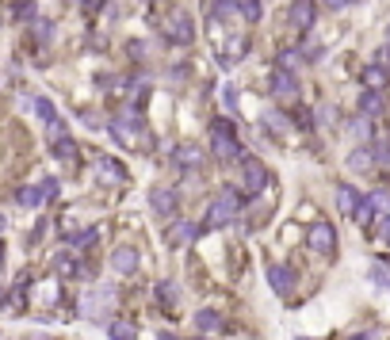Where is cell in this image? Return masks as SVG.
I'll list each match as a JSON object with an SVG mask.
<instances>
[{"instance_id":"1","label":"cell","mask_w":390,"mask_h":340,"mask_svg":"<svg viewBox=\"0 0 390 340\" xmlns=\"http://www.w3.org/2000/svg\"><path fill=\"white\" fill-rule=\"evenodd\" d=\"M245 203H249V195H241L238 188H222L218 199L207 207V214H203V230H222V226H230Z\"/></svg>"},{"instance_id":"2","label":"cell","mask_w":390,"mask_h":340,"mask_svg":"<svg viewBox=\"0 0 390 340\" xmlns=\"http://www.w3.org/2000/svg\"><path fill=\"white\" fill-rule=\"evenodd\" d=\"M210 153H215L222 165L241 161V145H238V134H233L230 119H210Z\"/></svg>"},{"instance_id":"3","label":"cell","mask_w":390,"mask_h":340,"mask_svg":"<svg viewBox=\"0 0 390 340\" xmlns=\"http://www.w3.org/2000/svg\"><path fill=\"white\" fill-rule=\"evenodd\" d=\"M111 306H115V290H111V287H92L85 295V302H80V310H85L88 321H108Z\"/></svg>"},{"instance_id":"4","label":"cell","mask_w":390,"mask_h":340,"mask_svg":"<svg viewBox=\"0 0 390 340\" xmlns=\"http://www.w3.org/2000/svg\"><path fill=\"white\" fill-rule=\"evenodd\" d=\"M207 165V149L195 142H180L173 145V168L176 172H199V168Z\"/></svg>"},{"instance_id":"5","label":"cell","mask_w":390,"mask_h":340,"mask_svg":"<svg viewBox=\"0 0 390 340\" xmlns=\"http://www.w3.org/2000/svg\"><path fill=\"white\" fill-rule=\"evenodd\" d=\"M165 38H168V43H180V46H188L192 38H195L192 15H188V12H180V8H176V12H168V15H165Z\"/></svg>"},{"instance_id":"6","label":"cell","mask_w":390,"mask_h":340,"mask_svg":"<svg viewBox=\"0 0 390 340\" xmlns=\"http://www.w3.org/2000/svg\"><path fill=\"white\" fill-rule=\"evenodd\" d=\"M241 188H245V195H257V191H264V184H268V168H264V161H257V157H241Z\"/></svg>"},{"instance_id":"7","label":"cell","mask_w":390,"mask_h":340,"mask_svg":"<svg viewBox=\"0 0 390 340\" xmlns=\"http://www.w3.org/2000/svg\"><path fill=\"white\" fill-rule=\"evenodd\" d=\"M268 88H272V96H280V100H298V92H303L295 73H287V69H280V66L268 73Z\"/></svg>"},{"instance_id":"8","label":"cell","mask_w":390,"mask_h":340,"mask_svg":"<svg viewBox=\"0 0 390 340\" xmlns=\"http://www.w3.org/2000/svg\"><path fill=\"white\" fill-rule=\"evenodd\" d=\"M306 245L314 249V253L322 256H333V249H337V233H333L329 222H314L310 230H306Z\"/></svg>"},{"instance_id":"9","label":"cell","mask_w":390,"mask_h":340,"mask_svg":"<svg viewBox=\"0 0 390 340\" xmlns=\"http://www.w3.org/2000/svg\"><path fill=\"white\" fill-rule=\"evenodd\" d=\"M268 283H272V290L280 298H291V290H295V272L283 268V264H268Z\"/></svg>"},{"instance_id":"10","label":"cell","mask_w":390,"mask_h":340,"mask_svg":"<svg viewBox=\"0 0 390 340\" xmlns=\"http://www.w3.org/2000/svg\"><path fill=\"white\" fill-rule=\"evenodd\" d=\"M96 176H100L108 188H119V184H127V168L119 165L115 157H100V161H96Z\"/></svg>"},{"instance_id":"11","label":"cell","mask_w":390,"mask_h":340,"mask_svg":"<svg viewBox=\"0 0 390 340\" xmlns=\"http://www.w3.org/2000/svg\"><path fill=\"white\" fill-rule=\"evenodd\" d=\"M291 27H298V31H310L314 27V20H318V8H314V0H295L291 4Z\"/></svg>"},{"instance_id":"12","label":"cell","mask_w":390,"mask_h":340,"mask_svg":"<svg viewBox=\"0 0 390 340\" xmlns=\"http://www.w3.org/2000/svg\"><path fill=\"white\" fill-rule=\"evenodd\" d=\"M111 268H115L119 275H134L138 268H142V260H138V253L130 245H119L115 253H111Z\"/></svg>"},{"instance_id":"13","label":"cell","mask_w":390,"mask_h":340,"mask_svg":"<svg viewBox=\"0 0 390 340\" xmlns=\"http://www.w3.org/2000/svg\"><path fill=\"white\" fill-rule=\"evenodd\" d=\"M150 207L157 210V214H165V218H168L176 207H180V195H176L173 188H153V191H150Z\"/></svg>"},{"instance_id":"14","label":"cell","mask_w":390,"mask_h":340,"mask_svg":"<svg viewBox=\"0 0 390 340\" xmlns=\"http://www.w3.org/2000/svg\"><path fill=\"white\" fill-rule=\"evenodd\" d=\"M50 153L62 161V165H77V157H80V153H77V142H73L69 134H65V138H50Z\"/></svg>"},{"instance_id":"15","label":"cell","mask_w":390,"mask_h":340,"mask_svg":"<svg viewBox=\"0 0 390 340\" xmlns=\"http://www.w3.org/2000/svg\"><path fill=\"white\" fill-rule=\"evenodd\" d=\"M360 203H363V195L352 188V184H337V207L345 210V214H356Z\"/></svg>"},{"instance_id":"16","label":"cell","mask_w":390,"mask_h":340,"mask_svg":"<svg viewBox=\"0 0 390 340\" xmlns=\"http://www.w3.org/2000/svg\"><path fill=\"white\" fill-rule=\"evenodd\" d=\"M195 329H199V333H222L226 318L218 310H199V313H195Z\"/></svg>"},{"instance_id":"17","label":"cell","mask_w":390,"mask_h":340,"mask_svg":"<svg viewBox=\"0 0 390 340\" xmlns=\"http://www.w3.org/2000/svg\"><path fill=\"white\" fill-rule=\"evenodd\" d=\"M195 233H199V226L195 222H173V230H168V245H188V241L195 237Z\"/></svg>"},{"instance_id":"18","label":"cell","mask_w":390,"mask_h":340,"mask_svg":"<svg viewBox=\"0 0 390 340\" xmlns=\"http://www.w3.org/2000/svg\"><path fill=\"white\" fill-rule=\"evenodd\" d=\"M108 337H111V340H138V325H134L130 318H115V321L108 325Z\"/></svg>"},{"instance_id":"19","label":"cell","mask_w":390,"mask_h":340,"mask_svg":"<svg viewBox=\"0 0 390 340\" xmlns=\"http://www.w3.org/2000/svg\"><path fill=\"white\" fill-rule=\"evenodd\" d=\"M54 272L69 279V275H80V272H85V264H80L73 253H58V256H54Z\"/></svg>"},{"instance_id":"20","label":"cell","mask_w":390,"mask_h":340,"mask_svg":"<svg viewBox=\"0 0 390 340\" xmlns=\"http://www.w3.org/2000/svg\"><path fill=\"white\" fill-rule=\"evenodd\" d=\"M387 69L383 66H368V69H363V84H368V92H383V88H387Z\"/></svg>"},{"instance_id":"21","label":"cell","mask_w":390,"mask_h":340,"mask_svg":"<svg viewBox=\"0 0 390 340\" xmlns=\"http://www.w3.org/2000/svg\"><path fill=\"white\" fill-rule=\"evenodd\" d=\"M383 108H387V103H383V92H363V96H360V115H363V119L379 115Z\"/></svg>"},{"instance_id":"22","label":"cell","mask_w":390,"mask_h":340,"mask_svg":"<svg viewBox=\"0 0 390 340\" xmlns=\"http://www.w3.org/2000/svg\"><path fill=\"white\" fill-rule=\"evenodd\" d=\"M15 203L27 207V210H35V207L46 203V195H43V188H20V191H15Z\"/></svg>"},{"instance_id":"23","label":"cell","mask_w":390,"mask_h":340,"mask_svg":"<svg viewBox=\"0 0 390 340\" xmlns=\"http://www.w3.org/2000/svg\"><path fill=\"white\" fill-rule=\"evenodd\" d=\"M371 165H375V153L371 149H352L348 153V168H352V172H368Z\"/></svg>"},{"instance_id":"24","label":"cell","mask_w":390,"mask_h":340,"mask_svg":"<svg viewBox=\"0 0 390 340\" xmlns=\"http://www.w3.org/2000/svg\"><path fill=\"white\" fill-rule=\"evenodd\" d=\"M260 123H264L268 131H275V134H291V123H287V115H283V111H264V115H260Z\"/></svg>"},{"instance_id":"25","label":"cell","mask_w":390,"mask_h":340,"mask_svg":"<svg viewBox=\"0 0 390 340\" xmlns=\"http://www.w3.org/2000/svg\"><path fill=\"white\" fill-rule=\"evenodd\" d=\"M157 298H161V306H168V310H173L176 302H180V290H176V283H157Z\"/></svg>"},{"instance_id":"26","label":"cell","mask_w":390,"mask_h":340,"mask_svg":"<svg viewBox=\"0 0 390 340\" xmlns=\"http://www.w3.org/2000/svg\"><path fill=\"white\" fill-rule=\"evenodd\" d=\"M96 237H100V233L88 226V230H80V233H69V245H77V249H92V245H96Z\"/></svg>"},{"instance_id":"27","label":"cell","mask_w":390,"mask_h":340,"mask_svg":"<svg viewBox=\"0 0 390 340\" xmlns=\"http://www.w3.org/2000/svg\"><path fill=\"white\" fill-rule=\"evenodd\" d=\"M371 283H375V287H383V290H390V272L383 268V264H375V268H371Z\"/></svg>"},{"instance_id":"28","label":"cell","mask_w":390,"mask_h":340,"mask_svg":"<svg viewBox=\"0 0 390 340\" xmlns=\"http://www.w3.org/2000/svg\"><path fill=\"white\" fill-rule=\"evenodd\" d=\"M348 131H352V138H360V142H368V138H371V123H368V119H356V123L348 126Z\"/></svg>"},{"instance_id":"29","label":"cell","mask_w":390,"mask_h":340,"mask_svg":"<svg viewBox=\"0 0 390 340\" xmlns=\"http://www.w3.org/2000/svg\"><path fill=\"white\" fill-rule=\"evenodd\" d=\"M280 69L295 73V69H298V54H295V50H280Z\"/></svg>"},{"instance_id":"30","label":"cell","mask_w":390,"mask_h":340,"mask_svg":"<svg viewBox=\"0 0 390 340\" xmlns=\"http://www.w3.org/2000/svg\"><path fill=\"white\" fill-rule=\"evenodd\" d=\"M371 153H375V165L390 168V142H379V145H375V149H371Z\"/></svg>"},{"instance_id":"31","label":"cell","mask_w":390,"mask_h":340,"mask_svg":"<svg viewBox=\"0 0 390 340\" xmlns=\"http://www.w3.org/2000/svg\"><path fill=\"white\" fill-rule=\"evenodd\" d=\"M245 20H249V23L260 20V0H245Z\"/></svg>"},{"instance_id":"32","label":"cell","mask_w":390,"mask_h":340,"mask_svg":"<svg viewBox=\"0 0 390 340\" xmlns=\"http://www.w3.org/2000/svg\"><path fill=\"white\" fill-rule=\"evenodd\" d=\"M15 15H20V20H35V4H31V0H27V4H20V12H15Z\"/></svg>"},{"instance_id":"33","label":"cell","mask_w":390,"mask_h":340,"mask_svg":"<svg viewBox=\"0 0 390 340\" xmlns=\"http://www.w3.org/2000/svg\"><path fill=\"white\" fill-rule=\"evenodd\" d=\"M38 188H43V195H46V199H54V191H58V180H43Z\"/></svg>"},{"instance_id":"34","label":"cell","mask_w":390,"mask_h":340,"mask_svg":"<svg viewBox=\"0 0 390 340\" xmlns=\"http://www.w3.org/2000/svg\"><path fill=\"white\" fill-rule=\"evenodd\" d=\"M77 4H80V8H85V12H96V8H100V4H103V0H77Z\"/></svg>"},{"instance_id":"35","label":"cell","mask_w":390,"mask_h":340,"mask_svg":"<svg viewBox=\"0 0 390 340\" xmlns=\"http://www.w3.org/2000/svg\"><path fill=\"white\" fill-rule=\"evenodd\" d=\"M322 4H329V8H345L348 0H322Z\"/></svg>"},{"instance_id":"36","label":"cell","mask_w":390,"mask_h":340,"mask_svg":"<svg viewBox=\"0 0 390 340\" xmlns=\"http://www.w3.org/2000/svg\"><path fill=\"white\" fill-rule=\"evenodd\" d=\"M348 340H375V337H371V333H352Z\"/></svg>"},{"instance_id":"37","label":"cell","mask_w":390,"mask_h":340,"mask_svg":"<svg viewBox=\"0 0 390 340\" xmlns=\"http://www.w3.org/2000/svg\"><path fill=\"white\" fill-rule=\"evenodd\" d=\"M383 237H387V241H390V214H387V218H383Z\"/></svg>"},{"instance_id":"38","label":"cell","mask_w":390,"mask_h":340,"mask_svg":"<svg viewBox=\"0 0 390 340\" xmlns=\"http://www.w3.org/2000/svg\"><path fill=\"white\" fill-rule=\"evenodd\" d=\"M157 340H180L176 333H157Z\"/></svg>"},{"instance_id":"39","label":"cell","mask_w":390,"mask_h":340,"mask_svg":"<svg viewBox=\"0 0 390 340\" xmlns=\"http://www.w3.org/2000/svg\"><path fill=\"white\" fill-rule=\"evenodd\" d=\"M31 340H50V337H31Z\"/></svg>"},{"instance_id":"40","label":"cell","mask_w":390,"mask_h":340,"mask_svg":"<svg viewBox=\"0 0 390 340\" xmlns=\"http://www.w3.org/2000/svg\"><path fill=\"white\" fill-rule=\"evenodd\" d=\"M0 230H4V214H0Z\"/></svg>"},{"instance_id":"41","label":"cell","mask_w":390,"mask_h":340,"mask_svg":"<svg viewBox=\"0 0 390 340\" xmlns=\"http://www.w3.org/2000/svg\"><path fill=\"white\" fill-rule=\"evenodd\" d=\"M298 340H310V337H298Z\"/></svg>"},{"instance_id":"42","label":"cell","mask_w":390,"mask_h":340,"mask_svg":"<svg viewBox=\"0 0 390 340\" xmlns=\"http://www.w3.org/2000/svg\"><path fill=\"white\" fill-rule=\"evenodd\" d=\"M387 38H390V27H387Z\"/></svg>"},{"instance_id":"43","label":"cell","mask_w":390,"mask_h":340,"mask_svg":"<svg viewBox=\"0 0 390 340\" xmlns=\"http://www.w3.org/2000/svg\"><path fill=\"white\" fill-rule=\"evenodd\" d=\"M199 340H203V337H199Z\"/></svg>"}]
</instances>
